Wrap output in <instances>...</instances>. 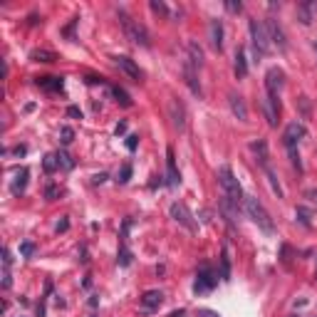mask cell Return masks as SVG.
Segmentation results:
<instances>
[{
    "label": "cell",
    "instance_id": "6da1fadb",
    "mask_svg": "<svg viewBox=\"0 0 317 317\" xmlns=\"http://www.w3.org/2000/svg\"><path fill=\"white\" fill-rule=\"evenodd\" d=\"M243 206H245V213L250 216V221L261 228L263 233H268V236H273L275 233V225H273V218H270V213L263 208V204L255 198V196H245V201H243Z\"/></svg>",
    "mask_w": 317,
    "mask_h": 317
},
{
    "label": "cell",
    "instance_id": "7a4b0ae2",
    "mask_svg": "<svg viewBox=\"0 0 317 317\" xmlns=\"http://www.w3.org/2000/svg\"><path fill=\"white\" fill-rule=\"evenodd\" d=\"M218 181H221V186H223V191H225V198H228L230 204L238 206L241 201H245L241 184H238L236 174H233V171H230L228 166H221V168H218Z\"/></svg>",
    "mask_w": 317,
    "mask_h": 317
},
{
    "label": "cell",
    "instance_id": "3957f363",
    "mask_svg": "<svg viewBox=\"0 0 317 317\" xmlns=\"http://www.w3.org/2000/svg\"><path fill=\"white\" fill-rule=\"evenodd\" d=\"M119 22H122V27H124V33H127V38L131 42H136V45H141V47H149V33H147V27L141 25V22H136V20H131L124 10H119Z\"/></svg>",
    "mask_w": 317,
    "mask_h": 317
},
{
    "label": "cell",
    "instance_id": "277c9868",
    "mask_svg": "<svg viewBox=\"0 0 317 317\" xmlns=\"http://www.w3.org/2000/svg\"><path fill=\"white\" fill-rule=\"evenodd\" d=\"M248 30H250V42H253V55L255 57L270 55V38H268V30L263 27L258 20H250V22H248Z\"/></svg>",
    "mask_w": 317,
    "mask_h": 317
},
{
    "label": "cell",
    "instance_id": "5b68a950",
    "mask_svg": "<svg viewBox=\"0 0 317 317\" xmlns=\"http://www.w3.org/2000/svg\"><path fill=\"white\" fill-rule=\"evenodd\" d=\"M216 287V275H213V270L211 268H201L198 270V275H196V282H193V293L196 295H204L208 290H213Z\"/></svg>",
    "mask_w": 317,
    "mask_h": 317
},
{
    "label": "cell",
    "instance_id": "8992f818",
    "mask_svg": "<svg viewBox=\"0 0 317 317\" xmlns=\"http://www.w3.org/2000/svg\"><path fill=\"white\" fill-rule=\"evenodd\" d=\"M112 60H114V65H117V67H119V70H122V72H124L127 77H131L134 82H141V77H144V72L139 70V65H136V62H134L131 57L117 55V57H112Z\"/></svg>",
    "mask_w": 317,
    "mask_h": 317
},
{
    "label": "cell",
    "instance_id": "52a82bcc",
    "mask_svg": "<svg viewBox=\"0 0 317 317\" xmlns=\"http://www.w3.org/2000/svg\"><path fill=\"white\" fill-rule=\"evenodd\" d=\"M285 87V72L280 70V67H270L268 72H265V90H268V94H275L278 97V92Z\"/></svg>",
    "mask_w": 317,
    "mask_h": 317
},
{
    "label": "cell",
    "instance_id": "ba28073f",
    "mask_svg": "<svg viewBox=\"0 0 317 317\" xmlns=\"http://www.w3.org/2000/svg\"><path fill=\"white\" fill-rule=\"evenodd\" d=\"M263 112H265V119L270 127H278V117H280V99L275 94H265L263 99Z\"/></svg>",
    "mask_w": 317,
    "mask_h": 317
},
{
    "label": "cell",
    "instance_id": "9c48e42d",
    "mask_svg": "<svg viewBox=\"0 0 317 317\" xmlns=\"http://www.w3.org/2000/svg\"><path fill=\"white\" fill-rule=\"evenodd\" d=\"M168 213H171V218L176 221V223H181L184 228H188V230H196V223H193V216L188 213V208L184 204H171V208H168Z\"/></svg>",
    "mask_w": 317,
    "mask_h": 317
},
{
    "label": "cell",
    "instance_id": "30bf717a",
    "mask_svg": "<svg viewBox=\"0 0 317 317\" xmlns=\"http://www.w3.org/2000/svg\"><path fill=\"white\" fill-rule=\"evenodd\" d=\"M265 30H268V38L270 42H275L278 45V50H285L287 47V40H285V33H282V27L278 25V20H265Z\"/></svg>",
    "mask_w": 317,
    "mask_h": 317
},
{
    "label": "cell",
    "instance_id": "8fae6325",
    "mask_svg": "<svg viewBox=\"0 0 317 317\" xmlns=\"http://www.w3.org/2000/svg\"><path fill=\"white\" fill-rule=\"evenodd\" d=\"M307 136V129L298 124V122H293L287 129H285V136H282V141H285V147H298L300 139H305Z\"/></svg>",
    "mask_w": 317,
    "mask_h": 317
},
{
    "label": "cell",
    "instance_id": "7c38bea8",
    "mask_svg": "<svg viewBox=\"0 0 317 317\" xmlns=\"http://www.w3.org/2000/svg\"><path fill=\"white\" fill-rule=\"evenodd\" d=\"M228 104H230V112L236 114L238 122H248V107H245V102H243L241 94L230 92L228 94Z\"/></svg>",
    "mask_w": 317,
    "mask_h": 317
},
{
    "label": "cell",
    "instance_id": "4fadbf2b",
    "mask_svg": "<svg viewBox=\"0 0 317 317\" xmlns=\"http://www.w3.org/2000/svg\"><path fill=\"white\" fill-rule=\"evenodd\" d=\"M161 302H164V293H161V290H149V293L141 295V307H144V312L159 310Z\"/></svg>",
    "mask_w": 317,
    "mask_h": 317
},
{
    "label": "cell",
    "instance_id": "5bb4252c",
    "mask_svg": "<svg viewBox=\"0 0 317 317\" xmlns=\"http://www.w3.org/2000/svg\"><path fill=\"white\" fill-rule=\"evenodd\" d=\"M166 184L171 188H176L181 184V176H179V171H176V159H174V151L171 149L166 151Z\"/></svg>",
    "mask_w": 317,
    "mask_h": 317
},
{
    "label": "cell",
    "instance_id": "9a60e30c",
    "mask_svg": "<svg viewBox=\"0 0 317 317\" xmlns=\"http://www.w3.org/2000/svg\"><path fill=\"white\" fill-rule=\"evenodd\" d=\"M27 179H30V171H27V168H18V171L13 174V181H10V191H13V196H20V193L25 191Z\"/></svg>",
    "mask_w": 317,
    "mask_h": 317
},
{
    "label": "cell",
    "instance_id": "2e32d148",
    "mask_svg": "<svg viewBox=\"0 0 317 317\" xmlns=\"http://www.w3.org/2000/svg\"><path fill=\"white\" fill-rule=\"evenodd\" d=\"M208 33H211V45H213V50H223V22H221V20H211Z\"/></svg>",
    "mask_w": 317,
    "mask_h": 317
},
{
    "label": "cell",
    "instance_id": "e0dca14e",
    "mask_svg": "<svg viewBox=\"0 0 317 317\" xmlns=\"http://www.w3.org/2000/svg\"><path fill=\"white\" fill-rule=\"evenodd\" d=\"M184 77H186V84L191 87V92L201 99V97H204V90H201V84H198V79H196V67H193L191 62L184 65Z\"/></svg>",
    "mask_w": 317,
    "mask_h": 317
},
{
    "label": "cell",
    "instance_id": "ac0fdd59",
    "mask_svg": "<svg viewBox=\"0 0 317 317\" xmlns=\"http://www.w3.org/2000/svg\"><path fill=\"white\" fill-rule=\"evenodd\" d=\"M168 112H171V119H174V127H179V129L186 127V112H184V107L176 99L168 102Z\"/></svg>",
    "mask_w": 317,
    "mask_h": 317
},
{
    "label": "cell",
    "instance_id": "d6986e66",
    "mask_svg": "<svg viewBox=\"0 0 317 317\" xmlns=\"http://www.w3.org/2000/svg\"><path fill=\"white\" fill-rule=\"evenodd\" d=\"M35 82H38V87H42V90H50V92H62V87H65L62 77H38Z\"/></svg>",
    "mask_w": 317,
    "mask_h": 317
},
{
    "label": "cell",
    "instance_id": "ffe728a7",
    "mask_svg": "<svg viewBox=\"0 0 317 317\" xmlns=\"http://www.w3.org/2000/svg\"><path fill=\"white\" fill-rule=\"evenodd\" d=\"M188 55H191V57H188V62H191V65L196 67V70H198V67L204 65V50L198 47V42L188 40Z\"/></svg>",
    "mask_w": 317,
    "mask_h": 317
},
{
    "label": "cell",
    "instance_id": "44dd1931",
    "mask_svg": "<svg viewBox=\"0 0 317 317\" xmlns=\"http://www.w3.org/2000/svg\"><path fill=\"white\" fill-rule=\"evenodd\" d=\"M250 151H253V154L258 156V161H261V166H263V168L268 166V144H265L263 139L253 141V144H250Z\"/></svg>",
    "mask_w": 317,
    "mask_h": 317
},
{
    "label": "cell",
    "instance_id": "7402d4cb",
    "mask_svg": "<svg viewBox=\"0 0 317 317\" xmlns=\"http://www.w3.org/2000/svg\"><path fill=\"white\" fill-rule=\"evenodd\" d=\"M236 75L241 77V79L248 75V60H245L243 47H238V50H236Z\"/></svg>",
    "mask_w": 317,
    "mask_h": 317
},
{
    "label": "cell",
    "instance_id": "603a6c76",
    "mask_svg": "<svg viewBox=\"0 0 317 317\" xmlns=\"http://www.w3.org/2000/svg\"><path fill=\"white\" fill-rule=\"evenodd\" d=\"M265 176H268V181H270V188H273V193L278 196V198H282L285 193H282V188H280V181H278V176H275V171L270 166H265Z\"/></svg>",
    "mask_w": 317,
    "mask_h": 317
},
{
    "label": "cell",
    "instance_id": "cb8c5ba5",
    "mask_svg": "<svg viewBox=\"0 0 317 317\" xmlns=\"http://www.w3.org/2000/svg\"><path fill=\"white\" fill-rule=\"evenodd\" d=\"M30 60H33V62H55L57 57H55V52H50V50H33V52H30Z\"/></svg>",
    "mask_w": 317,
    "mask_h": 317
},
{
    "label": "cell",
    "instance_id": "d4e9b609",
    "mask_svg": "<svg viewBox=\"0 0 317 317\" xmlns=\"http://www.w3.org/2000/svg\"><path fill=\"white\" fill-rule=\"evenodd\" d=\"M55 156H57V164L65 168V171H72V168H75V161H72V156H70L67 151H57Z\"/></svg>",
    "mask_w": 317,
    "mask_h": 317
},
{
    "label": "cell",
    "instance_id": "484cf974",
    "mask_svg": "<svg viewBox=\"0 0 317 317\" xmlns=\"http://www.w3.org/2000/svg\"><path fill=\"white\" fill-rule=\"evenodd\" d=\"M112 94L117 97V102H119L122 107H131V97H129L127 92H124L122 87H112Z\"/></svg>",
    "mask_w": 317,
    "mask_h": 317
},
{
    "label": "cell",
    "instance_id": "4316f807",
    "mask_svg": "<svg viewBox=\"0 0 317 317\" xmlns=\"http://www.w3.org/2000/svg\"><path fill=\"white\" fill-rule=\"evenodd\" d=\"M298 18L302 25H310V22H312V13H310V5H307V3H302L298 8Z\"/></svg>",
    "mask_w": 317,
    "mask_h": 317
},
{
    "label": "cell",
    "instance_id": "83f0119b",
    "mask_svg": "<svg viewBox=\"0 0 317 317\" xmlns=\"http://www.w3.org/2000/svg\"><path fill=\"white\" fill-rule=\"evenodd\" d=\"M221 278L230 280V258H228V250H223V255H221Z\"/></svg>",
    "mask_w": 317,
    "mask_h": 317
},
{
    "label": "cell",
    "instance_id": "f1b7e54d",
    "mask_svg": "<svg viewBox=\"0 0 317 317\" xmlns=\"http://www.w3.org/2000/svg\"><path fill=\"white\" fill-rule=\"evenodd\" d=\"M57 166H60V164H57V156H55V154H47V156H45V161H42V168H45L47 174H52Z\"/></svg>",
    "mask_w": 317,
    "mask_h": 317
},
{
    "label": "cell",
    "instance_id": "f546056e",
    "mask_svg": "<svg viewBox=\"0 0 317 317\" xmlns=\"http://www.w3.org/2000/svg\"><path fill=\"white\" fill-rule=\"evenodd\" d=\"M129 179H131V164H124L122 171L117 174V184H127Z\"/></svg>",
    "mask_w": 317,
    "mask_h": 317
},
{
    "label": "cell",
    "instance_id": "4dcf8cb0",
    "mask_svg": "<svg viewBox=\"0 0 317 317\" xmlns=\"http://www.w3.org/2000/svg\"><path fill=\"white\" fill-rule=\"evenodd\" d=\"M60 141H62V144H72V141H75V131L70 129V127H62V129H60Z\"/></svg>",
    "mask_w": 317,
    "mask_h": 317
},
{
    "label": "cell",
    "instance_id": "1f68e13d",
    "mask_svg": "<svg viewBox=\"0 0 317 317\" xmlns=\"http://www.w3.org/2000/svg\"><path fill=\"white\" fill-rule=\"evenodd\" d=\"M33 253H35V243H30V241L20 243V255L22 258H33Z\"/></svg>",
    "mask_w": 317,
    "mask_h": 317
},
{
    "label": "cell",
    "instance_id": "d6a6232c",
    "mask_svg": "<svg viewBox=\"0 0 317 317\" xmlns=\"http://www.w3.org/2000/svg\"><path fill=\"white\" fill-rule=\"evenodd\" d=\"M287 149V154H290V161L295 164V166L302 171V164H300V154H298V147H285Z\"/></svg>",
    "mask_w": 317,
    "mask_h": 317
},
{
    "label": "cell",
    "instance_id": "836d02e7",
    "mask_svg": "<svg viewBox=\"0 0 317 317\" xmlns=\"http://www.w3.org/2000/svg\"><path fill=\"white\" fill-rule=\"evenodd\" d=\"M129 263H131V253H129V248H122V250H119V265H122V268H127Z\"/></svg>",
    "mask_w": 317,
    "mask_h": 317
},
{
    "label": "cell",
    "instance_id": "e575fe53",
    "mask_svg": "<svg viewBox=\"0 0 317 317\" xmlns=\"http://www.w3.org/2000/svg\"><path fill=\"white\" fill-rule=\"evenodd\" d=\"M225 10H228V13H241L243 3L241 0H238V3H236V0H225Z\"/></svg>",
    "mask_w": 317,
    "mask_h": 317
},
{
    "label": "cell",
    "instance_id": "d590c367",
    "mask_svg": "<svg viewBox=\"0 0 317 317\" xmlns=\"http://www.w3.org/2000/svg\"><path fill=\"white\" fill-rule=\"evenodd\" d=\"M151 10H154V13H159V15H168L166 5H164V3H156V0H151Z\"/></svg>",
    "mask_w": 317,
    "mask_h": 317
},
{
    "label": "cell",
    "instance_id": "8d00e7d4",
    "mask_svg": "<svg viewBox=\"0 0 317 317\" xmlns=\"http://www.w3.org/2000/svg\"><path fill=\"white\" fill-rule=\"evenodd\" d=\"M60 193H62V191H60L57 186H47V191H45V198H47V201H55Z\"/></svg>",
    "mask_w": 317,
    "mask_h": 317
},
{
    "label": "cell",
    "instance_id": "74e56055",
    "mask_svg": "<svg viewBox=\"0 0 317 317\" xmlns=\"http://www.w3.org/2000/svg\"><path fill=\"white\" fill-rule=\"evenodd\" d=\"M295 216L300 218V223H302V225H310V213H307V211L298 208V211H295Z\"/></svg>",
    "mask_w": 317,
    "mask_h": 317
},
{
    "label": "cell",
    "instance_id": "f35d334b",
    "mask_svg": "<svg viewBox=\"0 0 317 317\" xmlns=\"http://www.w3.org/2000/svg\"><path fill=\"white\" fill-rule=\"evenodd\" d=\"M196 317H221L216 310H208V307H201L198 312H196Z\"/></svg>",
    "mask_w": 317,
    "mask_h": 317
},
{
    "label": "cell",
    "instance_id": "ab89813d",
    "mask_svg": "<svg viewBox=\"0 0 317 317\" xmlns=\"http://www.w3.org/2000/svg\"><path fill=\"white\" fill-rule=\"evenodd\" d=\"M10 285H13V278H10V270H8V268H5V270H3V287H5V290H8V287H10Z\"/></svg>",
    "mask_w": 317,
    "mask_h": 317
},
{
    "label": "cell",
    "instance_id": "60d3db41",
    "mask_svg": "<svg viewBox=\"0 0 317 317\" xmlns=\"http://www.w3.org/2000/svg\"><path fill=\"white\" fill-rule=\"evenodd\" d=\"M10 263H13V255H10V250H8V248H3V265H5V268H10Z\"/></svg>",
    "mask_w": 317,
    "mask_h": 317
},
{
    "label": "cell",
    "instance_id": "b9f144b4",
    "mask_svg": "<svg viewBox=\"0 0 317 317\" xmlns=\"http://www.w3.org/2000/svg\"><path fill=\"white\" fill-rule=\"evenodd\" d=\"M67 228H70V221H67V218H62V221L57 223V230H60V233H65Z\"/></svg>",
    "mask_w": 317,
    "mask_h": 317
},
{
    "label": "cell",
    "instance_id": "7bdbcfd3",
    "mask_svg": "<svg viewBox=\"0 0 317 317\" xmlns=\"http://www.w3.org/2000/svg\"><path fill=\"white\" fill-rule=\"evenodd\" d=\"M136 141H139L136 136H127V147H129V151L136 149Z\"/></svg>",
    "mask_w": 317,
    "mask_h": 317
},
{
    "label": "cell",
    "instance_id": "ee69618b",
    "mask_svg": "<svg viewBox=\"0 0 317 317\" xmlns=\"http://www.w3.org/2000/svg\"><path fill=\"white\" fill-rule=\"evenodd\" d=\"M67 114H70V117H79V119H82V112H79L77 107H70V109H67Z\"/></svg>",
    "mask_w": 317,
    "mask_h": 317
},
{
    "label": "cell",
    "instance_id": "f6af8a7d",
    "mask_svg": "<svg viewBox=\"0 0 317 317\" xmlns=\"http://www.w3.org/2000/svg\"><path fill=\"white\" fill-rule=\"evenodd\" d=\"M117 136H119V134H124V131H127V124H124V122H119V124H117Z\"/></svg>",
    "mask_w": 317,
    "mask_h": 317
},
{
    "label": "cell",
    "instance_id": "bcb514c9",
    "mask_svg": "<svg viewBox=\"0 0 317 317\" xmlns=\"http://www.w3.org/2000/svg\"><path fill=\"white\" fill-rule=\"evenodd\" d=\"M104 179H107V174H97V176H94V184H102Z\"/></svg>",
    "mask_w": 317,
    "mask_h": 317
},
{
    "label": "cell",
    "instance_id": "7dc6e473",
    "mask_svg": "<svg viewBox=\"0 0 317 317\" xmlns=\"http://www.w3.org/2000/svg\"><path fill=\"white\" fill-rule=\"evenodd\" d=\"M168 317H186V312H184V310H176V312H171Z\"/></svg>",
    "mask_w": 317,
    "mask_h": 317
},
{
    "label": "cell",
    "instance_id": "c3c4849f",
    "mask_svg": "<svg viewBox=\"0 0 317 317\" xmlns=\"http://www.w3.org/2000/svg\"><path fill=\"white\" fill-rule=\"evenodd\" d=\"M307 196H310L312 201H317V193H315V191H307Z\"/></svg>",
    "mask_w": 317,
    "mask_h": 317
},
{
    "label": "cell",
    "instance_id": "681fc988",
    "mask_svg": "<svg viewBox=\"0 0 317 317\" xmlns=\"http://www.w3.org/2000/svg\"><path fill=\"white\" fill-rule=\"evenodd\" d=\"M312 47H315V52H317V40H315V42H312Z\"/></svg>",
    "mask_w": 317,
    "mask_h": 317
},
{
    "label": "cell",
    "instance_id": "f907efd6",
    "mask_svg": "<svg viewBox=\"0 0 317 317\" xmlns=\"http://www.w3.org/2000/svg\"><path fill=\"white\" fill-rule=\"evenodd\" d=\"M287 317H300V315H298V312H293V315H287Z\"/></svg>",
    "mask_w": 317,
    "mask_h": 317
},
{
    "label": "cell",
    "instance_id": "816d5d0a",
    "mask_svg": "<svg viewBox=\"0 0 317 317\" xmlns=\"http://www.w3.org/2000/svg\"><path fill=\"white\" fill-rule=\"evenodd\" d=\"M315 278H317V270H315Z\"/></svg>",
    "mask_w": 317,
    "mask_h": 317
}]
</instances>
